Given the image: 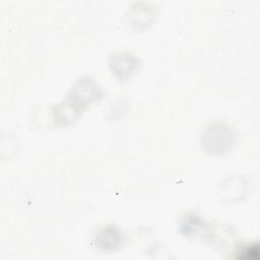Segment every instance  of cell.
Returning a JSON list of instances; mask_svg holds the SVG:
<instances>
[{
	"instance_id": "cell-1",
	"label": "cell",
	"mask_w": 260,
	"mask_h": 260,
	"mask_svg": "<svg viewBox=\"0 0 260 260\" xmlns=\"http://www.w3.org/2000/svg\"><path fill=\"white\" fill-rule=\"evenodd\" d=\"M203 144L211 152H220L229 148L232 142V134L223 125H213L203 135Z\"/></svg>"
}]
</instances>
